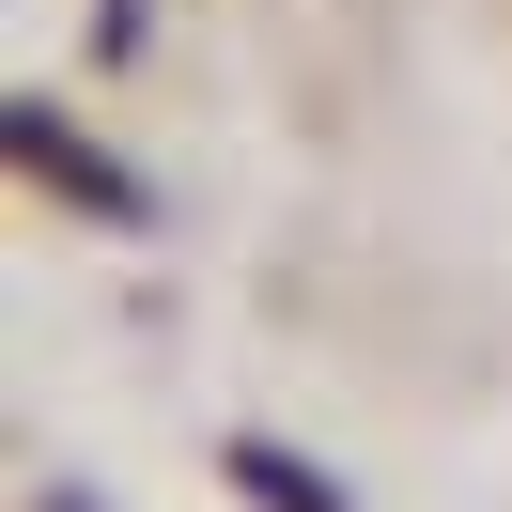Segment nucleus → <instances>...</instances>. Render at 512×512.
Returning a JSON list of instances; mask_svg holds the SVG:
<instances>
[{
	"mask_svg": "<svg viewBox=\"0 0 512 512\" xmlns=\"http://www.w3.org/2000/svg\"><path fill=\"white\" fill-rule=\"evenodd\" d=\"M16 156H32V171H47V187H78V202H94V218H156V202H140V187H125V171H109V156H78V140H63V125H47V109H32V94H16Z\"/></svg>",
	"mask_w": 512,
	"mask_h": 512,
	"instance_id": "f257e3e1",
	"label": "nucleus"
},
{
	"mask_svg": "<svg viewBox=\"0 0 512 512\" xmlns=\"http://www.w3.org/2000/svg\"><path fill=\"white\" fill-rule=\"evenodd\" d=\"M233 481H249V497H264V512H357V497H342V481H326V466H295V450H280V435H233Z\"/></svg>",
	"mask_w": 512,
	"mask_h": 512,
	"instance_id": "f03ea898",
	"label": "nucleus"
}]
</instances>
